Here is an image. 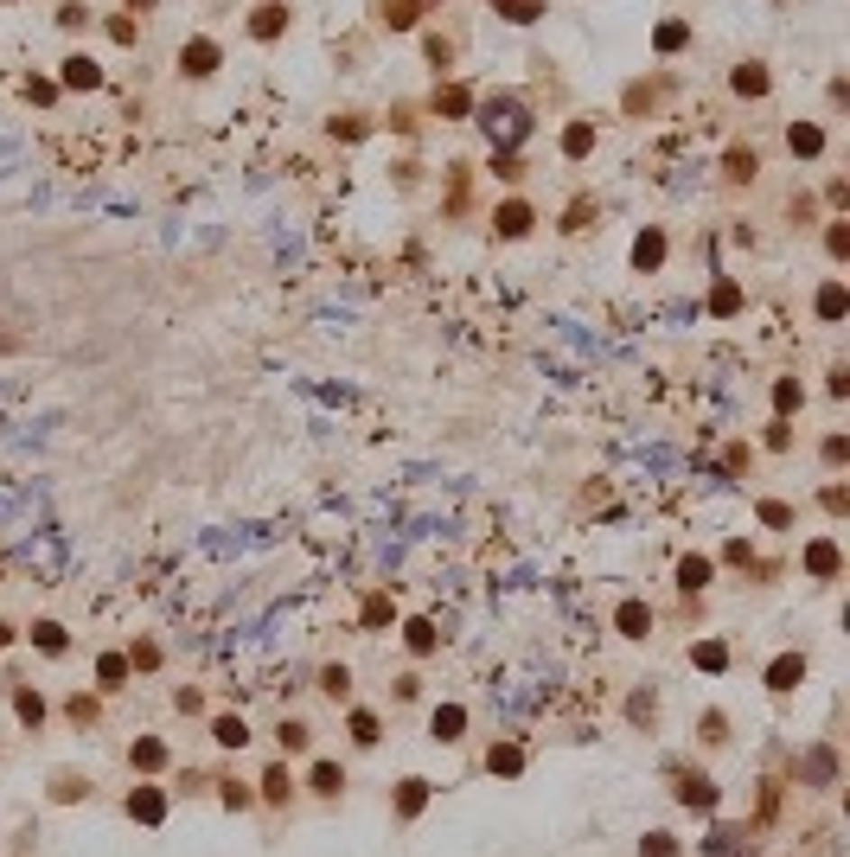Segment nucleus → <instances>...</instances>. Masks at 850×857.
Wrapping results in <instances>:
<instances>
[{
	"label": "nucleus",
	"instance_id": "nucleus-1",
	"mask_svg": "<svg viewBox=\"0 0 850 857\" xmlns=\"http://www.w3.org/2000/svg\"><path fill=\"white\" fill-rule=\"evenodd\" d=\"M186 64H192V70H211V64H218V45L192 39V45H186Z\"/></svg>",
	"mask_w": 850,
	"mask_h": 857
},
{
	"label": "nucleus",
	"instance_id": "nucleus-2",
	"mask_svg": "<svg viewBox=\"0 0 850 857\" xmlns=\"http://www.w3.org/2000/svg\"><path fill=\"white\" fill-rule=\"evenodd\" d=\"M64 84H84V90H90V84H96V64H90V58H70V64H64Z\"/></svg>",
	"mask_w": 850,
	"mask_h": 857
},
{
	"label": "nucleus",
	"instance_id": "nucleus-3",
	"mask_svg": "<svg viewBox=\"0 0 850 857\" xmlns=\"http://www.w3.org/2000/svg\"><path fill=\"white\" fill-rule=\"evenodd\" d=\"M281 26H288V14H281V7H262V14H256V39H275Z\"/></svg>",
	"mask_w": 850,
	"mask_h": 857
},
{
	"label": "nucleus",
	"instance_id": "nucleus-4",
	"mask_svg": "<svg viewBox=\"0 0 850 857\" xmlns=\"http://www.w3.org/2000/svg\"><path fill=\"white\" fill-rule=\"evenodd\" d=\"M736 90H742V97H761V90H767V78L748 64V70H736Z\"/></svg>",
	"mask_w": 850,
	"mask_h": 857
},
{
	"label": "nucleus",
	"instance_id": "nucleus-5",
	"mask_svg": "<svg viewBox=\"0 0 850 857\" xmlns=\"http://www.w3.org/2000/svg\"><path fill=\"white\" fill-rule=\"evenodd\" d=\"M499 7H506V20H537L544 0H499Z\"/></svg>",
	"mask_w": 850,
	"mask_h": 857
},
{
	"label": "nucleus",
	"instance_id": "nucleus-6",
	"mask_svg": "<svg viewBox=\"0 0 850 857\" xmlns=\"http://www.w3.org/2000/svg\"><path fill=\"white\" fill-rule=\"evenodd\" d=\"M793 154H818V128H793Z\"/></svg>",
	"mask_w": 850,
	"mask_h": 857
}]
</instances>
